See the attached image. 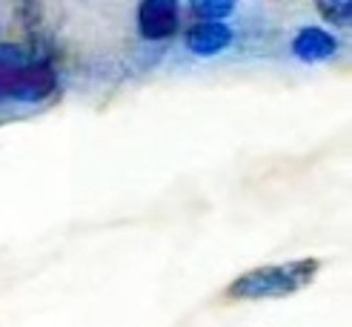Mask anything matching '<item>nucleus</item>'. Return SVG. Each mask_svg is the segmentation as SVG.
I'll return each instance as SVG.
<instances>
[{"instance_id": "obj_3", "label": "nucleus", "mask_w": 352, "mask_h": 327, "mask_svg": "<svg viewBox=\"0 0 352 327\" xmlns=\"http://www.w3.org/2000/svg\"><path fill=\"white\" fill-rule=\"evenodd\" d=\"M292 55L301 63H327L338 55V38L321 26H304L292 38Z\"/></svg>"}, {"instance_id": "obj_6", "label": "nucleus", "mask_w": 352, "mask_h": 327, "mask_svg": "<svg viewBox=\"0 0 352 327\" xmlns=\"http://www.w3.org/2000/svg\"><path fill=\"white\" fill-rule=\"evenodd\" d=\"M26 63L29 61L23 58V52L17 46H0V101H9L12 86Z\"/></svg>"}, {"instance_id": "obj_2", "label": "nucleus", "mask_w": 352, "mask_h": 327, "mask_svg": "<svg viewBox=\"0 0 352 327\" xmlns=\"http://www.w3.org/2000/svg\"><path fill=\"white\" fill-rule=\"evenodd\" d=\"M181 26L178 0H140L138 6V32L146 41H166Z\"/></svg>"}, {"instance_id": "obj_5", "label": "nucleus", "mask_w": 352, "mask_h": 327, "mask_svg": "<svg viewBox=\"0 0 352 327\" xmlns=\"http://www.w3.org/2000/svg\"><path fill=\"white\" fill-rule=\"evenodd\" d=\"M232 43V29L223 21H201L186 32V49L198 58H212Z\"/></svg>"}, {"instance_id": "obj_4", "label": "nucleus", "mask_w": 352, "mask_h": 327, "mask_svg": "<svg viewBox=\"0 0 352 327\" xmlns=\"http://www.w3.org/2000/svg\"><path fill=\"white\" fill-rule=\"evenodd\" d=\"M55 72L46 66V63H26L23 72L17 75L12 92H9V101H17V103H41L46 101L52 92H55Z\"/></svg>"}, {"instance_id": "obj_1", "label": "nucleus", "mask_w": 352, "mask_h": 327, "mask_svg": "<svg viewBox=\"0 0 352 327\" xmlns=\"http://www.w3.org/2000/svg\"><path fill=\"white\" fill-rule=\"evenodd\" d=\"M315 273L318 262H292V264H278V267H258L252 273H243L241 279L230 284L232 299H278V296H292L295 290L307 287Z\"/></svg>"}, {"instance_id": "obj_8", "label": "nucleus", "mask_w": 352, "mask_h": 327, "mask_svg": "<svg viewBox=\"0 0 352 327\" xmlns=\"http://www.w3.org/2000/svg\"><path fill=\"white\" fill-rule=\"evenodd\" d=\"M315 9L329 26H349L352 0H315Z\"/></svg>"}, {"instance_id": "obj_7", "label": "nucleus", "mask_w": 352, "mask_h": 327, "mask_svg": "<svg viewBox=\"0 0 352 327\" xmlns=\"http://www.w3.org/2000/svg\"><path fill=\"white\" fill-rule=\"evenodd\" d=\"M238 6V0H189V9L201 21H226Z\"/></svg>"}]
</instances>
